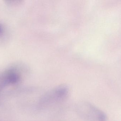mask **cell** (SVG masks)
I'll list each match as a JSON object with an SVG mask.
<instances>
[{
    "label": "cell",
    "instance_id": "1",
    "mask_svg": "<svg viewBox=\"0 0 121 121\" xmlns=\"http://www.w3.org/2000/svg\"><path fill=\"white\" fill-rule=\"evenodd\" d=\"M69 89L65 85L52 88L44 94L40 99L38 107L42 109L47 108L61 103L68 96Z\"/></svg>",
    "mask_w": 121,
    "mask_h": 121
},
{
    "label": "cell",
    "instance_id": "2",
    "mask_svg": "<svg viewBox=\"0 0 121 121\" xmlns=\"http://www.w3.org/2000/svg\"><path fill=\"white\" fill-rule=\"evenodd\" d=\"M78 115L84 120L87 121H106L105 113L92 104L82 102L78 103L75 108Z\"/></svg>",
    "mask_w": 121,
    "mask_h": 121
},
{
    "label": "cell",
    "instance_id": "3",
    "mask_svg": "<svg viewBox=\"0 0 121 121\" xmlns=\"http://www.w3.org/2000/svg\"><path fill=\"white\" fill-rule=\"evenodd\" d=\"M4 31V27L1 23H0V36L3 34Z\"/></svg>",
    "mask_w": 121,
    "mask_h": 121
}]
</instances>
